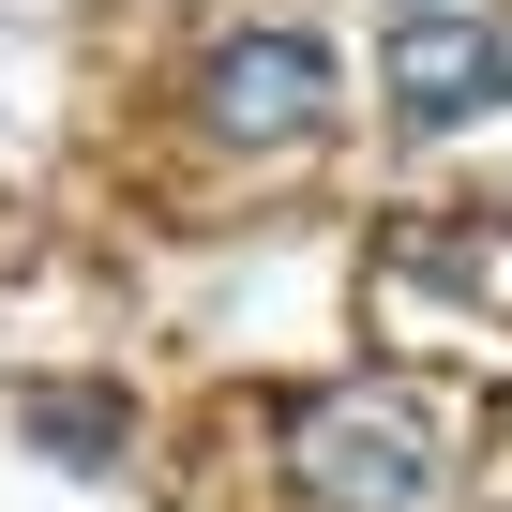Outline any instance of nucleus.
Masks as SVG:
<instances>
[{
  "instance_id": "nucleus-1",
  "label": "nucleus",
  "mask_w": 512,
  "mask_h": 512,
  "mask_svg": "<svg viewBox=\"0 0 512 512\" xmlns=\"http://www.w3.org/2000/svg\"><path fill=\"white\" fill-rule=\"evenodd\" d=\"M287 452H302V482H317L332 512H422V497H437V422H422V392H317V407L287 422Z\"/></svg>"
},
{
  "instance_id": "nucleus-2",
  "label": "nucleus",
  "mask_w": 512,
  "mask_h": 512,
  "mask_svg": "<svg viewBox=\"0 0 512 512\" xmlns=\"http://www.w3.org/2000/svg\"><path fill=\"white\" fill-rule=\"evenodd\" d=\"M332 106H347V76H332L317 31H226V46L196 61V121H211L226 151H302Z\"/></svg>"
},
{
  "instance_id": "nucleus-5",
  "label": "nucleus",
  "mask_w": 512,
  "mask_h": 512,
  "mask_svg": "<svg viewBox=\"0 0 512 512\" xmlns=\"http://www.w3.org/2000/svg\"><path fill=\"white\" fill-rule=\"evenodd\" d=\"M392 16H482V0H392Z\"/></svg>"
},
{
  "instance_id": "nucleus-4",
  "label": "nucleus",
  "mask_w": 512,
  "mask_h": 512,
  "mask_svg": "<svg viewBox=\"0 0 512 512\" xmlns=\"http://www.w3.org/2000/svg\"><path fill=\"white\" fill-rule=\"evenodd\" d=\"M16 422H31L61 467H106V452H121V392H31Z\"/></svg>"
},
{
  "instance_id": "nucleus-3",
  "label": "nucleus",
  "mask_w": 512,
  "mask_h": 512,
  "mask_svg": "<svg viewBox=\"0 0 512 512\" xmlns=\"http://www.w3.org/2000/svg\"><path fill=\"white\" fill-rule=\"evenodd\" d=\"M377 91H392L407 136H467V121H497V106H512V16H392Z\"/></svg>"
}]
</instances>
